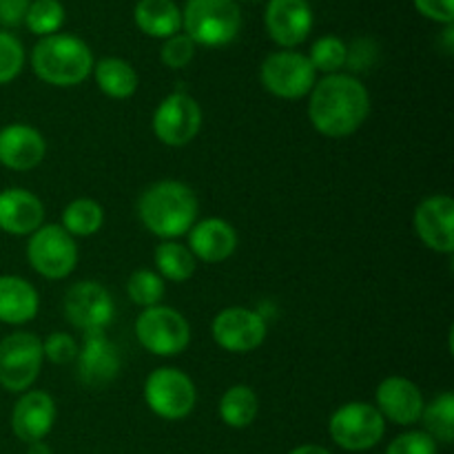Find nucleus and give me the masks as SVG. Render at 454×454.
Returning <instances> with one entry per match:
<instances>
[{
    "instance_id": "23",
    "label": "nucleus",
    "mask_w": 454,
    "mask_h": 454,
    "mask_svg": "<svg viewBox=\"0 0 454 454\" xmlns=\"http://www.w3.org/2000/svg\"><path fill=\"white\" fill-rule=\"evenodd\" d=\"M136 25L151 38H171L182 29V12L173 0H140L136 4Z\"/></svg>"
},
{
    "instance_id": "18",
    "label": "nucleus",
    "mask_w": 454,
    "mask_h": 454,
    "mask_svg": "<svg viewBox=\"0 0 454 454\" xmlns=\"http://www.w3.org/2000/svg\"><path fill=\"white\" fill-rule=\"evenodd\" d=\"M56 421V403L44 390H27L12 412V428L20 442H43Z\"/></svg>"
},
{
    "instance_id": "26",
    "label": "nucleus",
    "mask_w": 454,
    "mask_h": 454,
    "mask_svg": "<svg viewBox=\"0 0 454 454\" xmlns=\"http://www.w3.org/2000/svg\"><path fill=\"white\" fill-rule=\"evenodd\" d=\"M155 266H158V275L168 282H186L191 275L195 273V257L189 251V247L173 239H164L158 248H155Z\"/></svg>"
},
{
    "instance_id": "37",
    "label": "nucleus",
    "mask_w": 454,
    "mask_h": 454,
    "mask_svg": "<svg viewBox=\"0 0 454 454\" xmlns=\"http://www.w3.org/2000/svg\"><path fill=\"white\" fill-rule=\"evenodd\" d=\"M415 9L428 20L452 25L454 20V0H412Z\"/></svg>"
},
{
    "instance_id": "38",
    "label": "nucleus",
    "mask_w": 454,
    "mask_h": 454,
    "mask_svg": "<svg viewBox=\"0 0 454 454\" xmlns=\"http://www.w3.org/2000/svg\"><path fill=\"white\" fill-rule=\"evenodd\" d=\"M31 0H0V25L18 27L25 22Z\"/></svg>"
},
{
    "instance_id": "36",
    "label": "nucleus",
    "mask_w": 454,
    "mask_h": 454,
    "mask_svg": "<svg viewBox=\"0 0 454 454\" xmlns=\"http://www.w3.org/2000/svg\"><path fill=\"white\" fill-rule=\"evenodd\" d=\"M375 58H377L375 43L366 38H359L348 47V53H346V65L353 67V71H366L371 69Z\"/></svg>"
},
{
    "instance_id": "16",
    "label": "nucleus",
    "mask_w": 454,
    "mask_h": 454,
    "mask_svg": "<svg viewBox=\"0 0 454 454\" xmlns=\"http://www.w3.org/2000/svg\"><path fill=\"white\" fill-rule=\"evenodd\" d=\"M264 20L270 40L284 49L301 44L313 29V12L306 0H269Z\"/></svg>"
},
{
    "instance_id": "6",
    "label": "nucleus",
    "mask_w": 454,
    "mask_h": 454,
    "mask_svg": "<svg viewBox=\"0 0 454 454\" xmlns=\"http://www.w3.org/2000/svg\"><path fill=\"white\" fill-rule=\"evenodd\" d=\"M136 335L149 353L176 357L184 353L191 341V326L184 315L171 306H151L136 319Z\"/></svg>"
},
{
    "instance_id": "10",
    "label": "nucleus",
    "mask_w": 454,
    "mask_h": 454,
    "mask_svg": "<svg viewBox=\"0 0 454 454\" xmlns=\"http://www.w3.org/2000/svg\"><path fill=\"white\" fill-rule=\"evenodd\" d=\"M315 74L317 71L310 65L309 56L300 51H275L266 56L262 62L260 78L266 91L284 100H300L309 96L315 87Z\"/></svg>"
},
{
    "instance_id": "12",
    "label": "nucleus",
    "mask_w": 454,
    "mask_h": 454,
    "mask_svg": "<svg viewBox=\"0 0 454 454\" xmlns=\"http://www.w3.org/2000/svg\"><path fill=\"white\" fill-rule=\"evenodd\" d=\"M65 313L78 331H105L114 322L115 304L111 293L102 284L87 279L69 288L65 297Z\"/></svg>"
},
{
    "instance_id": "17",
    "label": "nucleus",
    "mask_w": 454,
    "mask_h": 454,
    "mask_svg": "<svg viewBox=\"0 0 454 454\" xmlns=\"http://www.w3.org/2000/svg\"><path fill=\"white\" fill-rule=\"evenodd\" d=\"M377 411L381 417L397 426H412L424 412V395L406 377H388L377 388Z\"/></svg>"
},
{
    "instance_id": "3",
    "label": "nucleus",
    "mask_w": 454,
    "mask_h": 454,
    "mask_svg": "<svg viewBox=\"0 0 454 454\" xmlns=\"http://www.w3.org/2000/svg\"><path fill=\"white\" fill-rule=\"evenodd\" d=\"M31 67L43 82L75 87L93 71V53L84 40L69 34H53L31 51Z\"/></svg>"
},
{
    "instance_id": "31",
    "label": "nucleus",
    "mask_w": 454,
    "mask_h": 454,
    "mask_svg": "<svg viewBox=\"0 0 454 454\" xmlns=\"http://www.w3.org/2000/svg\"><path fill=\"white\" fill-rule=\"evenodd\" d=\"M127 293L133 304L151 309V306H158L164 297V279L153 270H136L129 278Z\"/></svg>"
},
{
    "instance_id": "21",
    "label": "nucleus",
    "mask_w": 454,
    "mask_h": 454,
    "mask_svg": "<svg viewBox=\"0 0 454 454\" xmlns=\"http://www.w3.org/2000/svg\"><path fill=\"white\" fill-rule=\"evenodd\" d=\"M43 202L31 191H0V231L9 235H31L43 226Z\"/></svg>"
},
{
    "instance_id": "39",
    "label": "nucleus",
    "mask_w": 454,
    "mask_h": 454,
    "mask_svg": "<svg viewBox=\"0 0 454 454\" xmlns=\"http://www.w3.org/2000/svg\"><path fill=\"white\" fill-rule=\"evenodd\" d=\"M288 454H333L331 450H326L324 446H315V443H304V446L293 448Z\"/></svg>"
},
{
    "instance_id": "27",
    "label": "nucleus",
    "mask_w": 454,
    "mask_h": 454,
    "mask_svg": "<svg viewBox=\"0 0 454 454\" xmlns=\"http://www.w3.org/2000/svg\"><path fill=\"white\" fill-rule=\"evenodd\" d=\"M105 222V211L100 204L91 198H78L62 211V229L74 238H89L98 233Z\"/></svg>"
},
{
    "instance_id": "32",
    "label": "nucleus",
    "mask_w": 454,
    "mask_h": 454,
    "mask_svg": "<svg viewBox=\"0 0 454 454\" xmlns=\"http://www.w3.org/2000/svg\"><path fill=\"white\" fill-rule=\"evenodd\" d=\"M25 67V47L9 31H0V84L18 78Z\"/></svg>"
},
{
    "instance_id": "29",
    "label": "nucleus",
    "mask_w": 454,
    "mask_h": 454,
    "mask_svg": "<svg viewBox=\"0 0 454 454\" xmlns=\"http://www.w3.org/2000/svg\"><path fill=\"white\" fill-rule=\"evenodd\" d=\"M62 22H65V7L60 0H31L25 16V25L31 34L47 38L60 31Z\"/></svg>"
},
{
    "instance_id": "24",
    "label": "nucleus",
    "mask_w": 454,
    "mask_h": 454,
    "mask_svg": "<svg viewBox=\"0 0 454 454\" xmlns=\"http://www.w3.org/2000/svg\"><path fill=\"white\" fill-rule=\"evenodd\" d=\"M93 75L102 93L115 100L131 98L137 89V74L122 58H102L93 65Z\"/></svg>"
},
{
    "instance_id": "15",
    "label": "nucleus",
    "mask_w": 454,
    "mask_h": 454,
    "mask_svg": "<svg viewBox=\"0 0 454 454\" xmlns=\"http://www.w3.org/2000/svg\"><path fill=\"white\" fill-rule=\"evenodd\" d=\"M412 224L430 251L446 253V255L454 251V202L450 195L426 198L415 208Z\"/></svg>"
},
{
    "instance_id": "25",
    "label": "nucleus",
    "mask_w": 454,
    "mask_h": 454,
    "mask_svg": "<svg viewBox=\"0 0 454 454\" xmlns=\"http://www.w3.org/2000/svg\"><path fill=\"white\" fill-rule=\"evenodd\" d=\"M220 419L224 421L229 428L242 430L255 421L257 412H260V399H257L255 390L248 386L238 384L231 386L220 399Z\"/></svg>"
},
{
    "instance_id": "28",
    "label": "nucleus",
    "mask_w": 454,
    "mask_h": 454,
    "mask_svg": "<svg viewBox=\"0 0 454 454\" xmlns=\"http://www.w3.org/2000/svg\"><path fill=\"white\" fill-rule=\"evenodd\" d=\"M421 421H424L426 434L442 443L454 442V395L442 393L434 397L433 402L426 403L424 412H421Z\"/></svg>"
},
{
    "instance_id": "8",
    "label": "nucleus",
    "mask_w": 454,
    "mask_h": 454,
    "mask_svg": "<svg viewBox=\"0 0 454 454\" xmlns=\"http://www.w3.org/2000/svg\"><path fill=\"white\" fill-rule=\"evenodd\" d=\"M145 399L151 412L168 421L184 419L193 412L198 393L186 372L177 368H158L145 381Z\"/></svg>"
},
{
    "instance_id": "13",
    "label": "nucleus",
    "mask_w": 454,
    "mask_h": 454,
    "mask_svg": "<svg viewBox=\"0 0 454 454\" xmlns=\"http://www.w3.org/2000/svg\"><path fill=\"white\" fill-rule=\"evenodd\" d=\"M266 322L260 313L242 306L220 310L213 319V340L229 353H251L266 340Z\"/></svg>"
},
{
    "instance_id": "4",
    "label": "nucleus",
    "mask_w": 454,
    "mask_h": 454,
    "mask_svg": "<svg viewBox=\"0 0 454 454\" xmlns=\"http://www.w3.org/2000/svg\"><path fill=\"white\" fill-rule=\"evenodd\" d=\"M182 29L202 47H224L242 29V12L235 0H186Z\"/></svg>"
},
{
    "instance_id": "9",
    "label": "nucleus",
    "mask_w": 454,
    "mask_h": 454,
    "mask_svg": "<svg viewBox=\"0 0 454 454\" xmlns=\"http://www.w3.org/2000/svg\"><path fill=\"white\" fill-rule=\"evenodd\" d=\"M27 257L38 275L47 279H65L78 264V247L74 238L58 224H43L27 244Z\"/></svg>"
},
{
    "instance_id": "2",
    "label": "nucleus",
    "mask_w": 454,
    "mask_h": 454,
    "mask_svg": "<svg viewBox=\"0 0 454 454\" xmlns=\"http://www.w3.org/2000/svg\"><path fill=\"white\" fill-rule=\"evenodd\" d=\"M137 213L146 229L162 239L186 235L198 217V198L186 184L177 180H162L151 184L137 202Z\"/></svg>"
},
{
    "instance_id": "30",
    "label": "nucleus",
    "mask_w": 454,
    "mask_h": 454,
    "mask_svg": "<svg viewBox=\"0 0 454 454\" xmlns=\"http://www.w3.org/2000/svg\"><path fill=\"white\" fill-rule=\"evenodd\" d=\"M346 53H348V47H346L344 40L337 38V35H324L313 43L309 60L315 71L331 75L337 74L341 67H346Z\"/></svg>"
},
{
    "instance_id": "40",
    "label": "nucleus",
    "mask_w": 454,
    "mask_h": 454,
    "mask_svg": "<svg viewBox=\"0 0 454 454\" xmlns=\"http://www.w3.org/2000/svg\"><path fill=\"white\" fill-rule=\"evenodd\" d=\"M27 454H53V450L44 442H34L29 443V450H27Z\"/></svg>"
},
{
    "instance_id": "14",
    "label": "nucleus",
    "mask_w": 454,
    "mask_h": 454,
    "mask_svg": "<svg viewBox=\"0 0 454 454\" xmlns=\"http://www.w3.org/2000/svg\"><path fill=\"white\" fill-rule=\"evenodd\" d=\"M78 380L89 388H105L118 377L120 353L105 331L84 333L82 348L78 350Z\"/></svg>"
},
{
    "instance_id": "20",
    "label": "nucleus",
    "mask_w": 454,
    "mask_h": 454,
    "mask_svg": "<svg viewBox=\"0 0 454 454\" xmlns=\"http://www.w3.org/2000/svg\"><path fill=\"white\" fill-rule=\"evenodd\" d=\"M238 248V233L233 226L220 217H208L198 222L189 231V251L198 260L217 264L229 260Z\"/></svg>"
},
{
    "instance_id": "41",
    "label": "nucleus",
    "mask_w": 454,
    "mask_h": 454,
    "mask_svg": "<svg viewBox=\"0 0 454 454\" xmlns=\"http://www.w3.org/2000/svg\"><path fill=\"white\" fill-rule=\"evenodd\" d=\"M253 3H257V0H253Z\"/></svg>"
},
{
    "instance_id": "1",
    "label": "nucleus",
    "mask_w": 454,
    "mask_h": 454,
    "mask_svg": "<svg viewBox=\"0 0 454 454\" xmlns=\"http://www.w3.org/2000/svg\"><path fill=\"white\" fill-rule=\"evenodd\" d=\"M371 114V96L362 80L348 74H331L310 91L309 118L326 137L353 136Z\"/></svg>"
},
{
    "instance_id": "35",
    "label": "nucleus",
    "mask_w": 454,
    "mask_h": 454,
    "mask_svg": "<svg viewBox=\"0 0 454 454\" xmlns=\"http://www.w3.org/2000/svg\"><path fill=\"white\" fill-rule=\"evenodd\" d=\"M386 454H437V442L424 430H411L395 437Z\"/></svg>"
},
{
    "instance_id": "5",
    "label": "nucleus",
    "mask_w": 454,
    "mask_h": 454,
    "mask_svg": "<svg viewBox=\"0 0 454 454\" xmlns=\"http://www.w3.org/2000/svg\"><path fill=\"white\" fill-rule=\"evenodd\" d=\"M331 439L348 452L375 448L386 434V419L375 406L366 402H350L337 408L328 424Z\"/></svg>"
},
{
    "instance_id": "19",
    "label": "nucleus",
    "mask_w": 454,
    "mask_h": 454,
    "mask_svg": "<svg viewBox=\"0 0 454 454\" xmlns=\"http://www.w3.org/2000/svg\"><path fill=\"white\" fill-rule=\"evenodd\" d=\"M47 142L29 124H7L0 129V164L12 171H29L43 162Z\"/></svg>"
},
{
    "instance_id": "33",
    "label": "nucleus",
    "mask_w": 454,
    "mask_h": 454,
    "mask_svg": "<svg viewBox=\"0 0 454 454\" xmlns=\"http://www.w3.org/2000/svg\"><path fill=\"white\" fill-rule=\"evenodd\" d=\"M162 62L168 69H184L195 56V43L186 34H176L164 40L162 44Z\"/></svg>"
},
{
    "instance_id": "7",
    "label": "nucleus",
    "mask_w": 454,
    "mask_h": 454,
    "mask_svg": "<svg viewBox=\"0 0 454 454\" xmlns=\"http://www.w3.org/2000/svg\"><path fill=\"white\" fill-rule=\"evenodd\" d=\"M43 341L34 333L18 331L0 341V386L9 393H27L43 368Z\"/></svg>"
},
{
    "instance_id": "11",
    "label": "nucleus",
    "mask_w": 454,
    "mask_h": 454,
    "mask_svg": "<svg viewBox=\"0 0 454 454\" xmlns=\"http://www.w3.org/2000/svg\"><path fill=\"white\" fill-rule=\"evenodd\" d=\"M202 127V109L189 93L176 91L164 98L153 115V131L167 146H184Z\"/></svg>"
},
{
    "instance_id": "22",
    "label": "nucleus",
    "mask_w": 454,
    "mask_h": 454,
    "mask_svg": "<svg viewBox=\"0 0 454 454\" xmlns=\"http://www.w3.org/2000/svg\"><path fill=\"white\" fill-rule=\"evenodd\" d=\"M38 313V293L18 275H0V322L20 326Z\"/></svg>"
},
{
    "instance_id": "34",
    "label": "nucleus",
    "mask_w": 454,
    "mask_h": 454,
    "mask_svg": "<svg viewBox=\"0 0 454 454\" xmlns=\"http://www.w3.org/2000/svg\"><path fill=\"white\" fill-rule=\"evenodd\" d=\"M78 341L74 340L71 335L67 333H51L47 340L43 341V357H47L49 362L58 364V366H65V364L75 362L78 357Z\"/></svg>"
}]
</instances>
